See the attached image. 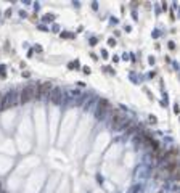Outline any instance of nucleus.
I'll use <instances>...</instances> for the list:
<instances>
[{
	"label": "nucleus",
	"mask_w": 180,
	"mask_h": 193,
	"mask_svg": "<svg viewBox=\"0 0 180 193\" xmlns=\"http://www.w3.org/2000/svg\"><path fill=\"white\" fill-rule=\"evenodd\" d=\"M127 124H129V121H127V118H125L124 113H121V111H114V113H113L111 127H113L114 130H119V129H122L124 126H127Z\"/></svg>",
	"instance_id": "f257e3e1"
},
{
	"label": "nucleus",
	"mask_w": 180,
	"mask_h": 193,
	"mask_svg": "<svg viewBox=\"0 0 180 193\" xmlns=\"http://www.w3.org/2000/svg\"><path fill=\"white\" fill-rule=\"evenodd\" d=\"M36 89H37V85H34V84L26 85V87L21 90V98H19V102L21 103H28L32 98H36Z\"/></svg>",
	"instance_id": "f03ea898"
},
{
	"label": "nucleus",
	"mask_w": 180,
	"mask_h": 193,
	"mask_svg": "<svg viewBox=\"0 0 180 193\" xmlns=\"http://www.w3.org/2000/svg\"><path fill=\"white\" fill-rule=\"evenodd\" d=\"M52 84L50 82H42V84H39L37 85V89H36V98H39V100H42V98H45V96H48V94L52 92Z\"/></svg>",
	"instance_id": "7ed1b4c3"
},
{
	"label": "nucleus",
	"mask_w": 180,
	"mask_h": 193,
	"mask_svg": "<svg viewBox=\"0 0 180 193\" xmlns=\"http://www.w3.org/2000/svg\"><path fill=\"white\" fill-rule=\"evenodd\" d=\"M48 96H50V102H52V103L60 105L61 100H63V92H61L60 87H55V89H52V92L48 94Z\"/></svg>",
	"instance_id": "20e7f679"
},
{
	"label": "nucleus",
	"mask_w": 180,
	"mask_h": 193,
	"mask_svg": "<svg viewBox=\"0 0 180 193\" xmlns=\"http://www.w3.org/2000/svg\"><path fill=\"white\" fill-rule=\"evenodd\" d=\"M108 109H110V103H108L106 100H100L98 108H97V118H105V114L108 113Z\"/></svg>",
	"instance_id": "39448f33"
},
{
	"label": "nucleus",
	"mask_w": 180,
	"mask_h": 193,
	"mask_svg": "<svg viewBox=\"0 0 180 193\" xmlns=\"http://www.w3.org/2000/svg\"><path fill=\"white\" fill-rule=\"evenodd\" d=\"M15 98H16V94H15V92H10V94L5 96V103L2 105V109H8L10 106L15 105V103H16Z\"/></svg>",
	"instance_id": "423d86ee"
}]
</instances>
